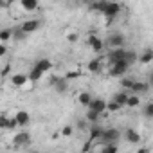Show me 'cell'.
I'll return each mask as SVG.
<instances>
[{"instance_id": "1", "label": "cell", "mask_w": 153, "mask_h": 153, "mask_svg": "<svg viewBox=\"0 0 153 153\" xmlns=\"http://www.w3.org/2000/svg\"><path fill=\"white\" fill-rule=\"evenodd\" d=\"M51 67H52V63H51L47 58L38 59V61L33 65L31 72H29V79H31V81H38V79L42 78V76L45 74V72H49V70H51Z\"/></svg>"}, {"instance_id": "2", "label": "cell", "mask_w": 153, "mask_h": 153, "mask_svg": "<svg viewBox=\"0 0 153 153\" xmlns=\"http://www.w3.org/2000/svg\"><path fill=\"white\" fill-rule=\"evenodd\" d=\"M119 11H121V6H119V4H115V2H108L106 9H105V13H103V16L106 18V24H112V22L115 20V16L119 15Z\"/></svg>"}, {"instance_id": "3", "label": "cell", "mask_w": 153, "mask_h": 153, "mask_svg": "<svg viewBox=\"0 0 153 153\" xmlns=\"http://www.w3.org/2000/svg\"><path fill=\"white\" fill-rule=\"evenodd\" d=\"M119 137H121L119 130H115V128H105V133H103L101 142L103 144H117Z\"/></svg>"}, {"instance_id": "4", "label": "cell", "mask_w": 153, "mask_h": 153, "mask_svg": "<svg viewBox=\"0 0 153 153\" xmlns=\"http://www.w3.org/2000/svg\"><path fill=\"white\" fill-rule=\"evenodd\" d=\"M108 47H112V49H123V45H124V36L121 34V33H112L108 38H106V42H105Z\"/></svg>"}, {"instance_id": "5", "label": "cell", "mask_w": 153, "mask_h": 153, "mask_svg": "<svg viewBox=\"0 0 153 153\" xmlns=\"http://www.w3.org/2000/svg\"><path fill=\"white\" fill-rule=\"evenodd\" d=\"M128 67H130V63H128L126 59L117 61V63H114V65L110 67V76H114V78H119V76H123V74L128 70Z\"/></svg>"}, {"instance_id": "6", "label": "cell", "mask_w": 153, "mask_h": 153, "mask_svg": "<svg viewBox=\"0 0 153 153\" xmlns=\"http://www.w3.org/2000/svg\"><path fill=\"white\" fill-rule=\"evenodd\" d=\"M88 133H90V139H88V142H90V144H92L94 140H99V142H101L103 133H105V128H101L99 124H92V126L88 128Z\"/></svg>"}, {"instance_id": "7", "label": "cell", "mask_w": 153, "mask_h": 153, "mask_svg": "<svg viewBox=\"0 0 153 153\" xmlns=\"http://www.w3.org/2000/svg\"><path fill=\"white\" fill-rule=\"evenodd\" d=\"M13 144H15V146H25V144H31V133H29V131H18V133H15V137H13Z\"/></svg>"}, {"instance_id": "8", "label": "cell", "mask_w": 153, "mask_h": 153, "mask_svg": "<svg viewBox=\"0 0 153 153\" xmlns=\"http://www.w3.org/2000/svg\"><path fill=\"white\" fill-rule=\"evenodd\" d=\"M123 59H126V51L124 49H112L108 52V61L112 65L117 63V61H123Z\"/></svg>"}, {"instance_id": "9", "label": "cell", "mask_w": 153, "mask_h": 153, "mask_svg": "<svg viewBox=\"0 0 153 153\" xmlns=\"http://www.w3.org/2000/svg\"><path fill=\"white\" fill-rule=\"evenodd\" d=\"M51 85H54V88L59 94H65L68 90V79L67 78H52L51 79Z\"/></svg>"}, {"instance_id": "10", "label": "cell", "mask_w": 153, "mask_h": 153, "mask_svg": "<svg viewBox=\"0 0 153 153\" xmlns=\"http://www.w3.org/2000/svg\"><path fill=\"white\" fill-rule=\"evenodd\" d=\"M87 43H88V45H90V47H92L96 52H101V51H103V47L106 45V43H105L101 38H97L96 34H90V36L87 38Z\"/></svg>"}, {"instance_id": "11", "label": "cell", "mask_w": 153, "mask_h": 153, "mask_svg": "<svg viewBox=\"0 0 153 153\" xmlns=\"http://www.w3.org/2000/svg\"><path fill=\"white\" fill-rule=\"evenodd\" d=\"M106 101H103V99H92V103H90V106H88V110H94V112H97L99 115H103L105 112H106Z\"/></svg>"}, {"instance_id": "12", "label": "cell", "mask_w": 153, "mask_h": 153, "mask_svg": "<svg viewBox=\"0 0 153 153\" xmlns=\"http://www.w3.org/2000/svg\"><path fill=\"white\" fill-rule=\"evenodd\" d=\"M27 81H31V79H29V76H25V74H13V78H11V83H13V87H16V88L25 87Z\"/></svg>"}, {"instance_id": "13", "label": "cell", "mask_w": 153, "mask_h": 153, "mask_svg": "<svg viewBox=\"0 0 153 153\" xmlns=\"http://www.w3.org/2000/svg\"><path fill=\"white\" fill-rule=\"evenodd\" d=\"M40 25H42L40 20H25V22L22 24V29L29 34V33H34L36 29H40Z\"/></svg>"}, {"instance_id": "14", "label": "cell", "mask_w": 153, "mask_h": 153, "mask_svg": "<svg viewBox=\"0 0 153 153\" xmlns=\"http://www.w3.org/2000/svg\"><path fill=\"white\" fill-rule=\"evenodd\" d=\"M15 119L18 121V126H27V124L31 123L29 112H25V110H18V112L15 114Z\"/></svg>"}, {"instance_id": "15", "label": "cell", "mask_w": 153, "mask_h": 153, "mask_svg": "<svg viewBox=\"0 0 153 153\" xmlns=\"http://www.w3.org/2000/svg\"><path fill=\"white\" fill-rule=\"evenodd\" d=\"M124 137H126V140H128L130 144H139V142H140V135H139L133 128H128V130L124 131Z\"/></svg>"}, {"instance_id": "16", "label": "cell", "mask_w": 153, "mask_h": 153, "mask_svg": "<svg viewBox=\"0 0 153 153\" xmlns=\"http://www.w3.org/2000/svg\"><path fill=\"white\" fill-rule=\"evenodd\" d=\"M148 90H149V85L144 81H135L131 87V92H135V94H146Z\"/></svg>"}, {"instance_id": "17", "label": "cell", "mask_w": 153, "mask_h": 153, "mask_svg": "<svg viewBox=\"0 0 153 153\" xmlns=\"http://www.w3.org/2000/svg\"><path fill=\"white\" fill-rule=\"evenodd\" d=\"M128 94L126 92H117V94H114V101L119 105V106H128Z\"/></svg>"}, {"instance_id": "18", "label": "cell", "mask_w": 153, "mask_h": 153, "mask_svg": "<svg viewBox=\"0 0 153 153\" xmlns=\"http://www.w3.org/2000/svg\"><path fill=\"white\" fill-rule=\"evenodd\" d=\"M101 68H103L101 58H96V59H92V61L88 63V70H90L92 74H99V72H101Z\"/></svg>"}, {"instance_id": "19", "label": "cell", "mask_w": 153, "mask_h": 153, "mask_svg": "<svg viewBox=\"0 0 153 153\" xmlns=\"http://www.w3.org/2000/svg\"><path fill=\"white\" fill-rule=\"evenodd\" d=\"M139 61L144 63V65H146V63H151V61H153V49H146V51L139 56Z\"/></svg>"}, {"instance_id": "20", "label": "cell", "mask_w": 153, "mask_h": 153, "mask_svg": "<svg viewBox=\"0 0 153 153\" xmlns=\"http://www.w3.org/2000/svg\"><path fill=\"white\" fill-rule=\"evenodd\" d=\"M106 6H108V2L106 0H101V2H94V4H90L88 7L92 9V11H97V13H105V9H106Z\"/></svg>"}, {"instance_id": "21", "label": "cell", "mask_w": 153, "mask_h": 153, "mask_svg": "<svg viewBox=\"0 0 153 153\" xmlns=\"http://www.w3.org/2000/svg\"><path fill=\"white\" fill-rule=\"evenodd\" d=\"M92 96L88 94V92H81L79 94V97H78V101H79V105H83V106H90V103H92Z\"/></svg>"}, {"instance_id": "22", "label": "cell", "mask_w": 153, "mask_h": 153, "mask_svg": "<svg viewBox=\"0 0 153 153\" xmlns=\"http://www.w3.org/2000/svg\"><path fill=\"white\" fill-rule=\"evenodd\" d=\"M85 119H87L88 123H92V124H97V123H99V119H101V115H99L97 112H94V110H87Z\"/></svg>"}, {"instance_id": "23", "label": "cell", "mask_w": 153, "mask_h": 153, "mask_svg": "<svg viewBox=\"0 0 153 153\" xmlns=\"http://www.w3.org/2000/svg\"><path fill=\"white\" fill-rule=\"evenodd\" d=\"M22 7L25 11H34V9H38V2L36 0H22Z\"/></svg>"}, {"instance_id": "24", "label": "cell", "mask_w": 153, "mask_h": 153, "mask_svg": "<svg viewBox=\"0 0 153 153\" xmlns=\"http://www.w3.org/2000/svg\"><path fill=\"white\" fill-rule=\"evenodd\" d=\"M25 36H27V33H25L22 27H15V29H13V40H15V42H20V40H24Z\"/></svg>"}, {"instance_id": "25", "label": "cell", "mask_w": 153, "mask_h": 153, "mask_svg": "<svg viewBox=\"0 0 153 153\" xmlns=\"http://www.w3.org/2000/svg\"><path fill=\"white\" fill-rule=\"evenodd\" d=\"M117 144H103V148L99 149V153H117Z\"/></svg>"}, {"instance_id": "26", "label": "cell", "mask_w": 153, "mask_h": 153, "mask_svg": "<svg viewBox=\"0 0 153 153\" xmlns=\"http://www.w3.org/2000/svg\"><path fill=\"white\" fill-rule=\"evenodd\" d=\"M139 59V56H137V52L135 51H126V61L131 65V63H135Z\"/></svg>"}, {"instance_id": "27", "label": "cell", "mask_w": 153, "mask_h": 153, "mask_svg": "<svg viewBox=\"0 0 153 153\" xmlns=\"http://www.w3.org/2000/svg\"><path fill=\"white\" fill-rule=\"evenodd\" d=\"M9 38H13V31H9V29H4L2 33H0V40H2V43H6Z\"/></svg>"}, {"instance_id": "28", "label": "cell", "mask_w": 153, "mask_h": 153, "mask_svg": "<svg viewBox=\"0 0 153 153\" xmlns=\"http://www.w3.org/2000/svg\"><path fill=\"white\" fill-rule=\"evenodd\" d=\"M139 103H140V99H139V96L137 94H133V96H130L128 97V106H139Z\"/></svg>"}, {"instance_id": "29", "label": "cell", "mask_w": 153, "mask_h": 153, "mask_svg": "<svg viewBox=\"0 0 153 153\" xmlns=\"http://www.w3.org/2000/svg\"><path fill=\"white\" fill-rule=\"evenodd\" d=\"M144 117L153 119V103H148V105L144 106Z\"/></svg>"}, {"instance_id": "30", "label": "cell", "mask_w": 153, "mask_h": 153, "mask_svg": "<svg viewBox=\"0 0 153 153\" xmlns=\"http://www.w3.org/2000/svg\"><path fill=\"white\" fill-rule=\"evenodd\" d=\"M106 110L114 114V112H119V110H121V106H119V105H117V103H115V101L112 99V101H110V103L106 105Z\"/></svg>"}, {"instance_id": "31", "label": "cell", "mask_w": 153, "mask_h": 153, "mask_svg": "<svg viewBox=\"0 0 153 153\" xmlns=\"http://www.w3.org/2000/svg\"><path fill=\"white\" fill-rule=\"evenodd\" d=\"M133 83H135V81H133V79H130V78H123V81H121V85H123L124 88H130V90H131Z\"/></svg>"}, {"instance_id": "32", "label": "cell", "mask_w": 153, "mask_h": 153, "mask_svg": "<svg viewBox=\"0 0 153 153\" xmlns=\"http://www.w3.org/2000/svg\"><path fill=\"white\" fill-rule=\"evenodd\" d=\"M7 124H9V117L2 115V117H0V126H2V130H7Z\"/></svg>"}, {"instance_id": "33", "label": "cell", "mask_w": 153, "mask_h": 153, "mask_svg": "<svg viewBox=\"0 0 153 153\" xmlns=\"http://www.w3.org/2000/svg\"><path fill=\"white\" fill-rule=\"evenodd\" d=\"M72 130H74V128H72L70 124H67V126H63V130H61V133H63L65 137H70V135H72Z\"/></svg>"}, {"instance_id": "34", "label": "cell", "mask_w": 153, "mask_h": 153, "mask_svg": "<svg viewBox=\"0 0 153 153\" xmlns=\"http://www.w3.org/2000/svg\"><path fill=\"white\" fill-rule=\"evenodd\" d=\"M79 76H81V72L74 70V72H68V74L65 76V78H67V79H74V78H79Z\"/></svg>"}, {"instance_id": "35", "label": "cell", "mask_w": 153, "mask_h": 153, "mask_svg": "<svg viewBox=\"0 0 153 153\" xmlns=\"http://www.w3.org/2000/svg\"><path fill=\"white\" fill-rule=\"evenodd\" d=\"M87 123H88L87 119H79V121H78V130H88V128H87Z\"/></svg>"}, {"instance_id": "36", "label": "cell", "mask_w": 153, "mask_h": 153, "mask_svg": "<svg viewBox=\"0 0 153 153\" xmlns=\"http://www.w3.org/2000/svg\"><path fill=\"white\" fill-rule=\"evenodd\" d=\"M16 126H18V121H16L15 117H13V119H9V124H7V130H15Z\"/></svg>"}, {"instance_id": "37", "label": "cell", "mask_w": 153, "mask_h": 153, "mask_svg": "<svg viewBox=\"0 0 153 153\" xmlns=\"http://www.w3.org/2000/svg\"><path fill=\"white\" fill-rule=\"evenodd\" d=\"M9 72H11V65H4V68H2V78H7Z\"/></svg>"}, {"instance_id": "38", "label": "cell", "mask_w": 153, "mask_h": 153, "mask_svg": "<svg viewBox=\"0 0 153 153\" xmlns=\"http://www.w3.org/2000/svg\"><path fill=\"white\" fill-rule=\"evenodd\" d=\"M6 52H7V47H6V43H2L0 45V56H6Z\"/></svg>"}, {"instance_id": "39", "label": "cell", "mask_w": 153, "mask_h": 153, "mask_svg": "<svg viewBox=\"0 0 153 153\" xmlns=\"http://www.w3.org/2000/svg\"><path fill=\"white\" fill-rule=\"evenodd\" d=\"M67 38H68V42H70V43H74V42H78V34H68Z\"/></svg>"}, {"instance_id": "40", "label": "cell", "mask_w": 153, "mask_h": 153, "mask_svg": "<svg viewBox=\"0 0 153 153\" xmlns=\"http://www.w3.org/2000/svg\"><path fill=\"white\" fill-rule=\"evenodd\" d=\"M148 85H149V87H153V70L149 72V78H148Z\"/></svg>"}, {"instance_id": "41", "label": "cell", "mask_w": 153, "mask_h": 153, "mask_svg": "<svg viewBox=\"0 0 153 153\" xmlns=\"http://www.w3.org/2000/svg\"><path fill=\"white\" fill-rule=\"evenodd\" d=\"M137 153H149V149H148V148H139Z\"/></svg>"}, {"instance_id": "42", "label": "cell", "mask_w": 153, "mask_h": 153, "mask_svg": "<svg viewBox=\"0 0 153 153\" xmlns=\"http://www.w3.org/2000/svg\"><path fill=\"white\" fill-rule=\"evenodd\" d=\"M31 153H40V151H31Z\"/></svg>"}]
</instances>
